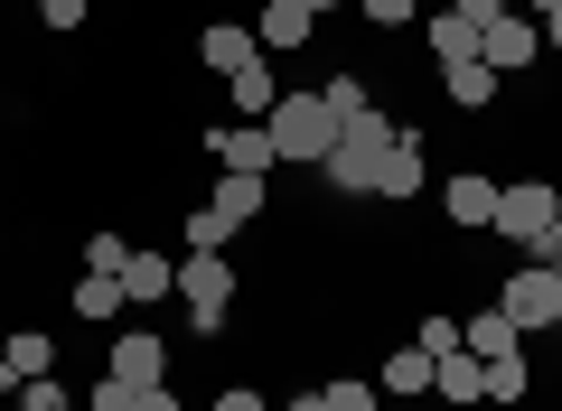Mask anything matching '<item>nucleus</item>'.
I'll list each match as a JSON object with an SVG mask.
<instances>
[{
    "label": "nucleus",
    "instance_id": "f257e3e1",
    "mask_svg": "<svg viewBox=\"0 0 562 411\" xmlns=\"http://www.w3.org/2000/svg\"><path fill=\"white\" fill-rule=\"evenodd\" d=\"M394 140H403V122H384L375 103H366V113H357V122L338 132V150L319 159L328 196H338V206H357V196H375V187H384V159H394Z\"/></svg>",
    "mask_w": 562,
    "mask_h": 411
},
{
    "label": "nucleus",
    "instance_id": "f03ea898",
    "mask_svg": "<svg viewBox=\"0 0 562 411\" xmlns=\"http://www.w3.org/2000/svg\"><path fill=\"white\" fill-rule=\"evenodd\" d=\"M262 132H272L281 169H319V159L338 150V132H347V122L328 113L319 94H281V103H272V122H262Z\"/></svg>",
    "mask_w": 562,
    "mask_h": 411
},
{
    "label": "nucleus",
    "instance_id": "7ed1b4c3",
    "mask_svg": "<svg viewBox=\"0 0 562 411\" xmlns=\"http://www.w3.org/2000/svg\"><path fill=\"white\" fill-rule=\"evenodd\" d=\"M254 216H262V178H235V169H225L216 187H206V206H188V253H225Z\"/></svg>",
    "mask_w": 562,
    "mask_h": 411
},
{
    "label": "nucleus",
    "instance_id": "20e7f679",
    "mask_svg": "<svg viewBox=\"0 0 562 411\" xmlns=\"http://www.w3.org/2000/svg\"><path fill=\"white\" fill-rule=\"evenodd\" d=\"M553 225H562V187H553V178H516V187H497V235L516 243V253H543Z\"/></svg>",
    "mask_w": 562,
    "mask_h": 411
},
{
    "label": "nucleus",
    "instance_id": "39448f33",
    "mask_svg": "<svg viewBox=\"0 0 562 411\" xmlns=\"http://www.w3.org/2000/svg\"><path fill=\"white\" fill-rule=\"evenodd\" d=\"M497 309L516 318L525 336H543V328H553V318H562V272H553V262H543V253H525L516 272L497 281Z\"/></svg>",
    "mask_w": 562,
    "mask_h": 411
},
{
    "label": "nucleus",
    "instance_id": "423d86ee",
    "mask_svg": "<svg viewBox=\"0 0 562 411\" xmlns=\"http://www.w3.org/2000/svg\"><path fill=\"white\" fill-rule=\"evenodd\" d=\"M179 299H188V318H198V336H216L225 318H235V262L225 253H188L179 262Z\"/></svg>",
    "mask_w": 562,
    "mask_h": 411
},
{
    "label": "nucleus",
    "instance_id": "0eeeda50",
    "mask_svg": "<svg viewBox=\"0 0 562 411\" xmlns=\"http://www.w3.org/2000/svg\"><path fill=\"white\" fill-rule=\"evenodd\" d=\"M206 159L235 169V178H272V169H281V150H272L262 122H206Z\"/></svg>",
    "mask_w": 562,
    "mask_h": 411
},
{
    "label": "nucleus",
    "instance_id": "6e6552de",
    "mask_svg": "<svg viewBox=\"0 0 562 411\" xmlns=\"http://www.w3.org/2000/svg\"><path fill=\"white\" fill-rule=\"evenodd\" d=\"M479 57L497 66V76H525V66L543 57V28H535V10H497V20L479 28Z\"/></svg>",
    "mask_w": 562,
    "mask_h": 411
},
{
    "label": "nucleus",
    "instance_id": "1a4fd4ad",
    "mask_svg": "<svg viewBox=\"0 0 562 411\" xmlns=\"http://www.w3.org/2000/svg\"><path fill=\"white\" fill-rule=\"evenodd\" d=\"M103 374H113L122 392H150V384H169V346L150 328H132V336H113V365Z\"/></svg>",
    "mask_w": 562,
    "mask_h": 411
},
{
    "label": "nucleus",
    "instance_id": "9d476101",
    "mask_svg": "<svg viewBox=\"0 0 562 411\" xmlns=\"http://www.w3.org/2000/svg\"><path fill=\"white\" fill-rule=\"evenodd\" d=\"M441 216L460 225V235H487V225H497V178H479V169H460L441 187Z\"/></svg>",
    "mask_w": 562,
    "mask_h": 411
},
{
    "label": "nucleus",
    "instance_id": "9b49d317",
    "mask_svg": "<svg viewBox=\"0 0 562 411\" xmlns=\"http://www.w3.org/2000/svg\"><path fill=\"white\" fill-rule=\"evenodd\" d=\"M254 38H262V57H291V47H310V38H319V20H310L301 0H262Z\"/></svg>",
    "mask_w": 562,
    "mask_h": 411
},
{
    "label": "nucleus",
    "instance_id": "f8f14e48",
    "mask_svg": "<svg viewBox=\"0 0 562 411\" xmlns=\"http://www.w3.org/2000/svg\"><path fill=\"white\" fill-rule=\"evenodd\" d=\"M431 365H441V355H422V346H394L375 365V392L384 402H422V392H431Z\"/></svg>",
    "mask_w": 562,
    "mask_h": 411
},
{
    "label": "nucleus",
    "instance_id": "ddd939ff",
    "mask_svg": "<svg viewBox=\"0 0 562 411\" xmlns=\"http://www.w3.org/2000/svg\"><path fill=\"white\" fill-rule=\"evenodd\" d=\"M198 57H206V76H244V66H254L262 57V38H254V28H235V20H216V28H206V38H198Z\"/></svg>",
    "mask_w": 562,
    "mask_h": 411
},
{
    "label": "nucleus",
    "instance_id": "4468645a",
    "mask_svg": "<svg viewBox=\"0 0 562 411\" xmlns=\"http://www.w3.org/2000/svg\"><path fill=\"white\" fill-rule=\"evenodd\" d=\"M431 392H441L450 411H469V402H487V365H479V355H469V346H450L441 365H431Z\"/></svg>",
    "mask_w": 562,
    "mask_h": 411
},
{
    "label": "nucleus",
    "instance_id": "2eb2a0df",
    "mask_svg": "<svg viewBox=\"0 0 562 411\" xmlns=\"http://www.w3.org/2000/svg\"><path fill=\"white\" fill-rule=\"evenodd\" d=\"M441 94L460 103V113H487V103H497V66H487V57H450L441 66Z\"/></svg>",
    "mask_w": 562,
    "mask_h": 411
},
{
    "label": "nucleus",
    "instance_id": "dca6fc26",
    "mask_svg": "<svg viewBox=\"0 0 562 411\" xmlns=\"http://www.w3.org/2000/svg\"><path fill=\"white\" fill-rule=\"evenodd\" d=\"M122 290H132V309H150V299L179 290V262H169V253H140V243H132V262H122Z\"/></svg>",
    "mask_w": 562,
    "mask_h": 411
},
{
    "label": "nucleus",
    "instance_id": "f3484780",
    "mask_svg": "<svg viewBox=\"0 0 562 411\" xmlns=\"http://www.w3.org/2000/svg\"><path fill=\"white\" fill-rule=\"evenodd\" d=\"M225 103H235V122H272V103H281V84H272V66H244V76H225Z\"/></svg>",
    "mask_w": 562,
    "mask_h": 411
},
{
    "label": "nucleus",
    "instance_id": "a211bd4d",
    "mask_svg": "<svg viewBox=\"0 0 562 411\" xmlns=\"http://www.w3.org/2000/svg\"><path fill=\"white\" fill-rule=\"evenodd\" d=\"M384 206H413V196H422V132H403L394 140V159H384Z\"/></svg>",
    "mask_w": 562,
    "mask_h": 411
},
{
    "label": "nucleus",
    "instance_id": "6ab92c4d",
    "mask_svg": "<svg viewBox=\"0 0 562 411\" xmlns=\"http://www.w3.org/2000/svg\"><path fill=\"white\" fill-rule=\"evenodd\" d=\"M460 346H469V355H516L525 328H516L506 309H479V318H460Z\"/></svg>",
    "mask_w": 562,
    "mask_h": 411
},
{
    "label": "nucleus",
    "instance_id": "aec40b11",
    "mask_svg": "<svg viewBox=\"0 0 562 411\" xmlns=\"http://www.w3.org/2000/svg\"><path fill=\"white\" fill-rule=\"evenodd\" d=\"M47 374H57V336L20 328V336H10V384H47Z\"/></svg>",
    "mask_w": 562,
    "mask_h": 411
},
{
    "label": "nucleus",
    "instance_id": "412c9836",
    "mask_svg": "<svg viewBox=\"0 0 562 411\" xmlns=\"http://www.w3.org/2000/svg\"><path fill=\"white\" fill-rule=\"evenodd\" d=\"M122 299H132V290H122L113 272H85L76 281V318H94V328H103V318H122Z\"/></svg>",
    "mask_w": 562,
    "mask_h": 411
},
{
    "label": "nucleus",
    "instance_id": "4be33fe9",
    "mask_svg": "<svg viewBox=\"0 0 562 411\" xmlns=\"http://www.w3.org/2000/svg\"><path fill=\"white\" fill-rule=\"evenodd\" d=\"M431 57H479V20H460V10H441V20H431Z\"/></svg>",
    "mask_w": 562,
    "mask_h": 411
},
{
    "label": "nucleus",
    "instance_id": "5701e85b",
    "mask_svg": "<svg viewBox=\"0 0 562 411\" xmlns=\"http://www.w3.org/2000/svg\"><path fill=\"white\" fill-rule=\"evenodd\" d=\"M487 365V402H525V384H535V374H525V346L516 355H479Z\"/></svg>",
    "mask_w": 562,
    "mask_h": 411
},
{
    "label": "nucleus",
    "instance_id": "b1692460",
    "mask_svg": "<svg viewBox=\"0 0 562 411\" xmlns=\"http://www.w3.org/2000/svg\"><path fill=\"white\" fill-rule=\"evenodd\" d=\"M319 411H384V392L357 384V374H338V384H319Z\"/></svg>",
    "mask_w": 562,
    "mask_h": 411
},
{
    "label": "nucleus",
    "instance_id": "393cba45",
    "mask_svg": "<svg viewBox=\"0 0 562 411\" xmlns=\"http://www.w3.org/2000/svg\"><path fill=\"white\" fill-rule=\"evenodd\" d=\"M319 103H328V113H338V122H357V113H366V103H375V94H366L357 76H328V84H319Z\"/></svg>",
    "mask_w": 562,
    "mask_h": 411
},
{
    "label": "nucleus",
    "instance_id": "a878e982",
    "mask_svg": "<svg viewBox=\"0 0 562 411\" xmlns=\"http://www.w3.org/2000/svg\"><path fill=\"white\" fill-rule=\"evenodd\" d=\"M38 20H47V38H76L94 20V0H38Z\"/></svg>",
    "mask_w": 562,
    "mask_h": 411
},
{
    "label": "nucleus",
    "instance_id": "bb28decb",
    "mask_svg": "<svg viewBox=\"0 0 562 411\" xmlns=\"http://www.w3.org/2000/svg\"><path fill=\"white\" fill-rule=\"evenodd\" d=\"M122 262H132V243H122V235H94V243H85V272H113V281H122Z\"/></svg>",
    "mask_w": 562,
    "mask_h": 411
},
{
    "label": "nucleus",
    "instance_id": "cd10ccee",
    "mask_svg": "<svg viewBox=\"0 0 562 411\" xmlns=\"http://www.w3.org/2000/svg\"><path fill=\"white\" fill-rule=\"evenodd\" d=\"M10 411H66V384H57V374H47V384H20Z\"/></svg>",
    "mask_w": 562,
    "mask_h": 411
},
{
    "label": "nucleus",
    "instance_id": "c85d7f7f",
    "mask_svg": "<svg viewBox=\"0 0 562 411\" xmlns=\"http://www.w3.org/2000/svg\"><path fill=\"white\" fill-rule=\"evenodd\" d=\"M413 346H422V355H450V346H460V318H441V309H431V318H422V336H413Z\"/></svg>",
    "mask_w": 562,
    "mask_h": 411
},
{
    "label": "nucleus",
    "instance_id": "c756f323",
    "mask_svg": "<svg viewBox=\"0 0 562 411\" xmlns=\"http://www.w3.org/2000/svg\"><path fill=\"white\" fill-rule=\"evenodd\" d=\"M357 10H366V28H413L422 0H357Z\"/></svg>",
    "mask_w": 562,
    "mask_h": 411
},
{
    "label": "nucleus",
    "instance_id": "7c9ffc66",
    "mask_svg": "<svg viewBox=\"0 0 562 411\" xmlns=\"http://www.w3.org/2000/svg\"><path fill=\"white\" fill-rule=\"evenodd\" d=\"M216 411H272V402H262L254 384H235V392H216Z\"/></svg>",
    "mask_w": 562,
    "mask_h": 411
},
{
    "label": "nucleus",
    "instance_id": "2f4dec72",
    "mask_svg": "<svg viewBox=\"0 0 562 411\" xmlns=\"http://www.w3.org/2000/svg\"><path fill=\"white\" fill-rule=\"evenodd\" d=\"M132 411H179V392H169V384H150V392H132Z\"/></svg>",
    "mask_w": 562,
    "mask_h": 411
},
{
    "label": "nucleus",
    "instance_id": "473e14b6",
    "mask_svg": "<svg viewBox=\"0 0 562 411\" xmlns=\"http://www.w3.org/2000/svg\"><path fill=\"white\" fill-rule=\"evenodd\" d=\"M94 411H132V392H122L113 374H103V384H94Z\"/></svg>",
    "mask_w": 562,
    "mask_h": 411
},
{
    "label": "nucleus",
    "instance_id": "72a5a7b5",
    "mask_svg": "<svg viewBox=\"0 0 562 411\" xmlns=\"http://www.w3.org/2000/svg\"><path fill=\"white\" fill-rule=\"evenodd\" d=\"M450 10H460V20H479V28H487V20H497V10H506V0H450Z\"/></svg>",
    "mask_w": 562,
    "mask_h": 411
},
{
    "label": "nucleus",
    "instance_id": "f704fd0d",
    "mask_svg": "<svg viewBox=\"0 0 562 411\" xmlns=\"http://www.w3.org/2000/svg\"><path fill=\"white\" fill-rule=\"evenodd\" d=\"M535 28H543V57H562V10H543Z\"/></svg>",
    "mask_w": 562,
    "mask_h": 411
},
{
    "label": "nucleus",
    "instance_id": "c9c22d12",
    "mask_svg": "<svg viewBox=\"0 0 562 411\" xmlns=\"http://www.w3.org/2000/svg\"><path fill=\"white\" fill-rule=\"evenodd\" d=\"M543 262H553V272H562V225H553V235H543Z\"/></svg>",
    "mask_w": 562,
    "mask_h": 411
},
{
    "label": "nucleus",
    "instance_id": "e433bc0d",
    "mask_svg": "<svg viewBox=\"0 0 562 411\" xmlns=\"http://www.w3.org/2000/svg\"><path fill=\"white\" fill-rule=\"evenodd\" d=\"M0 392H20V384H10V336H0Z\"/></svg>",
    "mask_w": 562,
    "mask_h": 411
},
{
    "label": "nucleus",
    "instance_id": "4c0bfd02",
    "mask_svg": "<svg viewBox=\"0 0 562 411\" xmlns=\"http://www.w3.org/2000/svg\"><path fill=\"white\" fill-rule=\"evenodd\" d=\"M281 411H319V392H291V402H281Z\"/></svg>",
    "mask_w": 562,
    "mask_h": 411
},
{
    "label": "nucleus",
    "instance_id": "58836bf2",
    "mask_svg": "<svg viewBox=\"0 0 562 411\" xmlns=\"http://www.w3.org/2000/svg\"><path fill=\"white\" fill-rule=\"evenodd\" d=\"M301 10H310V20H328V10H338V0H301Z\"/></svg>",
    "mask_w": 562,
    "mask_h": 411
},
{
    "label": "nucleus",
    "instance_id": "ea45409f",
    "mask_svg": "<svg viewBox=\"0 0 562 411\" xmlns=\"http://www.w3.org/2000/svg\"><path fill=\"white\" fill-rule=\"evenodd\" d=\"M543 10H562V0H535V20H543Z\"/></svg>",
    "mask_w": 562,
    "mask_h": 411
},
{
    "label": "nucleus",
    "instance_id": "a19ab883",
    "mask_svg": "<svg viewBox=\"0 0 562 411\" xmlns=\"http://www.w3.org/2000/svg\"><path fill=\"white\" fill-rule=\"evenodd\" d=\"M553 336H562V318H553Z\"/></svg>",
    "mask_w": 562,
    "mask_h": 411
}]
</instances>
